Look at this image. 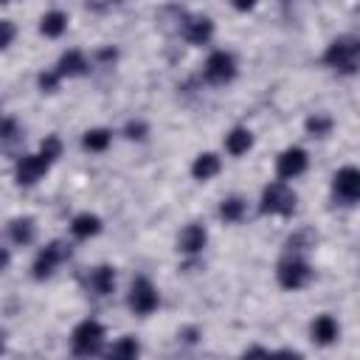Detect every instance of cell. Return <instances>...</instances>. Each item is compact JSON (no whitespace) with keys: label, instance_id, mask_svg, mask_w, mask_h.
Instances as JSON below:
<instances>
[{"label":"cell","instance_id":"cell-1","mask_svg":"<svg viewBox=\"0 0 360 360\" xmlns=\"http://www.w3.org/2000/svg\"><path fill=\"white\" fill-rule=\"evenodd\" d=\"M59 155H62V141H59L56 135H48V138L39 143L37 152L22 155V158L17 160V166H14V180H17V186H34V183L59 160Z\"/></svg>","mask_w":360,"mask_h":360},{"label":"cell","instance_id":"cell-2","mask_svg":"<svg viewBox=\"0 0 360 360\" xmlns=\"http://www.w3.org/2000/svg\"><path fill=\"white\" fill-rule=\"evenodd\" d=\"M323 62L332 70H338L343 76H352L357 70V62H360V39L352 37V34H343V37L332 39L323 51Z\"/></svg>","mask_w":360,"mask_h":360},{"label":"cell","instance_id":"cell-3","mask_svg":"<svg viewBox=\"0 0 360 360\" xmlns=\"http://www.w3.org/2000/svg\"><path fill=\"white\" fill-rule=\"evenodd\" d=\"M101 346H104V326L98 321L87 318V321H82V323L73 326V332H70V352L79 360L96 357L101 352Z\"/></svg>","mask_w":360,"mask_h":360},{"label":"cell","instance_id":"cell-4","mask_svg":"<svg viewBox=\"0 0 360 360\" xmlns=\"http://www.w3.org/2000/svg\"><path fill=\"white\" fill-rule=\"evenodd\" d=\"M295 202H298L295 191H292L287 183L276 180V183H267V186L262 188L259 211H262V214H270V217H290V214L295 211Z\"/></svg>","mask_w":360,"mask_h":360},{"label":"cell","instance_id":"cell-5","mask_svg":"<svg viewBox=\"0 0 360 360\" xmlns=\"http://www.w3.org/2000/svg\"><path fill=\"white\" fill-rule=\"evenodd\" d=\"M236 73H239L236 59H233V53H228V51H211L208 59H205V65H202V79H205L208 84H217V87L233 82Z\"/></svg>","mask_w":360,"mask_h":360},{"label":"cell","instance_id":"cell-6","mask_svg":"<svg viewBox=\"0 0 360 360\" xmlns=\"http://www.w3.org/2000/svg\"><path fill=\"white\" fill-rule=\"evenodd\" d=\"M276 281L284 287V290H301V287H307L309 281H312V267L301 259V256H287V259H281L278 262V267H276Z\"/></svg>","mask_w":360,"mask_h":360},{"label":"cell","instance_id":"cell-7","mask_svg":"<svg viewBox=\"0 0 360 360\" xmlns=\"http://www.w3.org/2000/svg\"><path fill=\"white\" fill-rule=\"evenodd\" d=\"M127 304L135 315H152L160 304V295H158V287L146 278V276H138L129 287V295H127Z\"/></svg>","mask_w":360,"mask_h":360},{"label":"cell","instance_id":"cell-8","mask_svg":"<svg viewBox=\"0 0 360 360\" xmlns=\"http://www.w3.org/2000/svg\"><path fill=\"white\" fill-rule=\"evenodd\" d=\"M332 194L343 205H354L360 197V172L354 166H343L332 177Z\"/></svg>","mask_w":360,"mask_h":360},{"label":"cell","instance_id":"cell-9","mask_svg":"<svg viewBox=\"0 0 360 360\" xmlns=\"http://www.w3.org/2000/svg\"><path fill=\"white\" fill-rule=\"evenodd\" d=\"M65 256H68V248H65L62 242H48V245L37 253V259H34V264H31V276H34L37 281L51 278V276L56 273V267L62 264Z\"/></svg>","mask_w":360,"mask_h":360},{"label":"cell","instance_id":"cell-10","mask_svg":"<svg viewBox=\"0 0 360 360\" xmlns=\"http://www.w3.org/2000/svg\"><path fill=\"white\" fill-rule=\"evenodd\" d=\"M307 166H309V155H307V149H301V146H287V149L276 158V174H278L281 183H284V180H295L298 174L307 172Z\"/></svg>","mask_w":360,"mask_h":360},{"label":"cell","instance_id":"cell-11","mask_svg":"<svg viewBox=\"0 0 360 360\" xmlns=\"http://www.w3.org/2000/svg\"><path fill=\"white\" fill-rule=\"evenodd\" d=\"M180 34L191 45H205L214 37V20L205 14H186L180 20Z\"/></svg>","mask_w":360,"mask_h":360},{"label":"cell","instance_id":"cell-12","mask_svg":"<svg viewBox=\"0 0 360 360\" xmlns=\"http://www.w3.org/2000/svg\"><path fill=\"white\" fill-rule=\"evenodd\" d=\"M87 70H90V62H87V56H84L82 51H76V48L65 51V53L59 56L56 68H53V73H56L59 79H73V76H84Z\"/></svg>","mask_w":360,"mask_h":360},{"label":"cell","instance_id":"cell-13","mask_svg":"<svg viewBox=\"0 0 360 360\" xmlns=\"http://www.w3.org/2000/svg\"><path fill=\"white\" fill-rule=\"evenodd\" d=\"M205 242H208V231L200 222H188L177 236V250L186 253V256H194L205 248Z\"/></svg>","mask_w":360,"mask_h":360},{"label":"cell","instance_id":"cell-14","mask_svg":"<svg viewBox=\"0 0 360 360\" xmlns=\"http://www.w3.org/2000/svg\"><path fill=\"white\" fill-rule=\"evenodd\" d=\"M87 290L93 292V295H110L112 290H115V267L112 264H98V267H93L90 273H87Z\"/></svg>","mask_w":360,"mask_h":360},{"label":"cell","instance_id":"cell-15","mask_svg":"<svg viewBox=\"0 0 360 360\" xmlns=\"http://www.w3.org/2000/svg\"><path fill=\"white\" fill-rule=\"evenodd\" d=\"M309 335H312V340L318 346H329V343H335L340 338V326H338V321L332 315H318L312 321V326H309Z\"/></svg>","mask_w":360,"mask_h":360},{"label":"cell","instance_id":"cell-16","mask_svg":"<svg viewBox=\"0 0 360 360\" xmlns=\"http://www.w3.org/2000/svg\"><path fill=\"white\" fill-rule=\"evenodd\" d=\"M219 169H222L219 155H214V152H202V155H197V158H194V163H191V177H194V180H200V183H205V180L217 177V174H219Z\"/></svg>","mask_w":360,"mask_h":360},{"label":"cell","instance_id":"cell-17","mask_svg":"<svg viewBox=\"0 0 360 360\" xmlns=\"http://www.w3.org/2000/svg\"><path fill=\"white\" fill-rule=\"evenodd\" d=\"M101 217H96V214H90V211H84V214H76L73 219H70V233H73V239H90V236H98L101 233Z\"/></svg>","mask_w":360,"mask_h":360},{"label":"cell","instance_id":"cell-18","mask_svg":"<svg viewBox=\"0 0 360 360\" xmlns=\"http://www.w3.org/2000/svg\"><path fill=\"white\" fill-rule=\"evenodd\" d=\"M253 146V132L248 127H233L228 135H225V152L233 155V158H242L248 155Z\"/></svg>","mask_w":360,"mask_h":360},{"label":"cell","instance_id":"cell-19","mask_svg":"<svg viewBox=\"0 0 360 360\" xmlns=\"http://www.w3.org/2000/svg\"><path fill=\"white\" fill-rule=\"evenodd\" d=\"M8 236L14 245H31L37 236V222L34 217H17L8 222Z\"/></svg>","mask_w":360,"mask_h":360},{"label":"cell","instance_id":"cell-20","mask_svg":"<svg viewBox=\"0 0 360 360\" xmlns=\"http://www.w3.org/2000/svg\"><path fill=\"white\" fill-rule=\"evenodd\" d=\"M65 28H68V14H65V11H59V8L45 11V14H42V20H39V31H42L45 37H51V39L62 37V34H65Z\"/></svg>","mask_w":360,"mask_h":360},{"label":"cell","instance_id":"cell-21","mask_svg":"<svg viewBox=\"0 0 360 360\" xmlns=\"http://www.w3.org/2000/svg\"><path fill=\"white\" fill-rule=\"evenodd\" d=\"M138 354H141V343L132 335H124L110 346L107 360H138Z\"/></svg>","mask_w":360,"mask_h":360},{"label":"cell","instance_id":"cell-22","mask_svg":"<svg viewBox=\"0 0 360 360\" xmlns=\"http://www.w3.org/2000/svg\"><path fill=\"white\" fill-rule=\"evenodd\" d=\"M110 141H112V132L107 127H93V129H87L82 135V146L87 152H104L110 146Z\"/></svg>","mask_w":360,"mask_h":360},{"label":"cell","instance_id":"cell-23","mask_svg":"<svg viewBox=\"0 0 360 360\" xmlns=\"http://www.w3.org/2000/svg\"><path fill=\"white\" fill-rule=\"evenodd\" d=\"M245 211H248V205H245L242 197H228V200L219 202V217L225 222H239L245 217Z\"/></svg>","mask_w":360,"mask_h":360},{"label":"cell","instance_id":"cell-24","mask_svg":"<svg viewBox=\"0 0 360 360\" xmlns=\"http://www.w3.org/2000/svg\"><path fill=\"white\" fill-rule=\"evenodd\" d=\"M332 124H335V121H332L326 112H315V115H309V118H307V132H309V135L323 138V135H329Z\"/></svg>","mask_w":360,"mask_h":360},{"label":"cell","instance_id":"cell-25","mask_svg":"<svg viewBox=\"0 0 360 360\" xmlns=\"http://www.w3.org/2000/svg\"><path fill=\"white\" fill-rule=\"evenodd\" d=\"M17 135H20V124H17L14 118L3 115V118H0V141H14Z\"/></svg>","mask_w":360,"mask_h":360},{"label":"cell","instance_id":"cell-26","mask_svg":"<svg viewBox=\"0 0 360 360\" xmlns=\"http://www.w3.org/2000/svg\"><path fill=\"white\" fill-rule=\"evenodd\" d=\"M14 37H17V25L3 17V20H0V51L8 48V45L14 42Z\"/></svg>","mask_w":360,"mask_h":360},{"label":"cell","instance_id":"cell-27","mask_svg":"<svg viewBox=\"0 0 360 360\" xmlns=\"http://www.w3.org/2000/svg\"><path fill=\"white\" fill-rule=\"evenodd\" d=\"M59 82H62V79H59L53 70H48V73H42V76H39V90H42V93H53Z\"/></svg>","mask_w":360,"mask_h":360},{"label":"cell","instance_id":"cell-28","mask_svg":"<svg viewBox=\"0 0 360 360\" xmlns=\"http://www.w3.org/2000/svg\"><path fill=\"white\" fill-rule=\"evenodd\" d=\"M267 360H304V357L295 349H278V352H267Z\"/></svg>","mask_w":360,"mask_h":360},{"label":"cell","instance_id":"cell-29","mask_svg":"<svg viewBox=\"0 0 360 360\" xmlns=\"http://www.w3.org/2000/svg\"><path fill=\"white\" fill-rule=\"evenodd\" d=\"M143 135H146V124H143V121H129V124H127V138H132V141L138 138V141H141Z\"/></svg>","mask_w":360,"mask_h":360},{"label":"cell","instance_id":"cell-30","mask_svg":"<svg viewBox=\"0 0 360 360\" xmlns=\"http://www.w3.org/2000/svg\"><path fill=\"white\" fill-rule=\"evenodd\" d=\"M242 360H267V352L262 349V346H253L250 352H245V357Z\"/></svg>","mask_w":360,"mask_h":360},{"label":"cell","instance_id":"cell-31","mask_svg":"<svg viewBox=\"0 0 360 360\" xmlns=\"http://www.w3.org/2000/svg\"><path fill=\"white\" fill-rule=\"evenodd\" d=\"M8 262H11V253H8L6 248H0V270H6V267H8Z\"/></svg>","mask_w":360,"mask_h":360},{"label":"cell","instance_id":"cell-32","mask_svg":"<svg viewBox=\"0 0 360 360\" xmlns=\"http://www.w3.org/2000/svg\"><path fill=\"white\" fill-rule=\"evenodd\" d=\"M0 352H3V332H0Z\"/></svg>","mask_w":360,"mask_h":360},{"label":"cell","instance_id":"cell-33","mask_svg":"<svg viewBox=\"0 0 360 360\" xmlns=\"http://www.w3.org/2000/svg\"><path fill=\"white\" fill-rule=\"evenodd\" d=\"M0 118H3V115H0Z\"/></svg>","mask_w":360,"mask_h":360}]
</instances>
